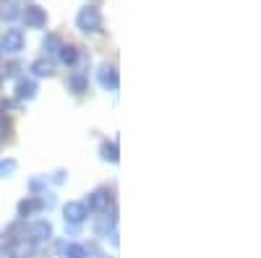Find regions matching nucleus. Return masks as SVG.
Here are the masks:
<instances>
[{"label": "nucleus", "instance_id": "ddd939ff", "mask_svg": "<svg viewBox=\"0 0 261 258\" xmlns=\"http://www.w3.org/2000/svg\"><path fill=\"white\" fill-rule=\"evenodd\" d=\"M58 58H60V63L63 66H76L79 63V58H81V52H79V47H73V45H63L60 47V52H58Z\"/></svg>", "mask_w": 261, "mask_h": 258}, {"label": "nucleus", "instance_id": "f8f14e48", "mask_svg": "<svg viewBox=\"0 0 261 258\" xmlns=\"http://www.w3.org/2000/svg\"><path fill=\"white\" fill-rule=\"evenodd\" d=\"M32 73H34L37 78H50V76L55 73V63L47 60V58H39V60L32 63Z\"/></svg>", "mask_w": 261, "mask_h": 258}, {"label": "nucleus", "instance_id": "f3484780", "mask_svg": "<svg viewBox=\"0 0 261 258\" xmlns=\"http://www.w3.org/2000/svg\"><path fill=\"white\" fill-rule=\"evenodd\" d=\"M60 255L63 258H86V248L79 243H63L60 245Z\"/></svg>", "mask_w": 261, "mask_h": 258}, {"label": "nucleus", "instance_id": "20e7f679", "mask_svg": "<svg viewBox=\"0 0 261 258\" xmlns=\"http://www.w3.org/2000/svg\"><path fill=\"white\" fill-rule=\"evenodd\" d=\"M97 81L105 92H118L120 86V76H118V68L113 66V63H102V66L97 68Z\"/></svg>", "mask_w": 261, "mask_h": 258}, {"label": "nucleus", "instance_id": "5701e85b", "mask_svg": "<svg viewBox=\"0 0 261 258\" xmlns=\"http://www.w3.org/2000/svg\"><path fill=\"white\" fill-rule=\"evenodd\" d=\"M53 183H55V185L65 183V172H63V169H60V172H55V175H53Z\"/></svg>", "mask_w": 261, "mask_h": 258}, {"label": "nucleus", "instance_id": "412c9836", "mask_svg": "<svg viewBox=\"0 0 261 258\" xmlns=\"http://www.w3.org/2000/svg\"><path fill=\"white\" fill-rule=\"evenodd\" d=\"M8 131H11V125H8V120L0 115V141H6L8 138Z\"/></svg>", "mask_w": 261, "mask_h": 258}, {"label": "nucleus", "instance_id": "423d86ee", "mask_svg": "<svg viewBox=\"0 0 261 258\" xmlns=\"http://www.w3.org/2000/svg\"><path fill=\"white\" fill-rule=\"evenodd\" d=\"M37 255V243L29 238H18L8 245V258H34Z\"/></svg>", "mask_w": 261, "mask_h": 258}, {"label": "nucleus", "instance_id": "a211bd4d", "mask_svg": "<svg viewBox=\"0 0 261 258\" xmlns=\"http://www.w3.org/2000/svg\"><path fill=\"white\" fill-rule=\"evenodd\" d=\"M94 232L97 235H110V232H115V217H102L94 222Z\"/></svg>", "mask_w": 261, "mask_h": 258}, {"label": "nucleus", "instance_id": "6ab92c4d", "mask_svg": "<svg viewBox=\"0 0 261 258\" xmlns=\"http://www.w3.org/2000/svg\"><path fill=\"white\" fill-rule=\"evenodd\" d=\"M29 188L34 196H42V193H47V175L45 178H32L29 180Z\"/></svg>", "mask_w": 261, "mask_h": 258}, {"label": "nucleus", "instance_id": "4468645a", "mask_svg": "<svg viewBox=\"0 0 261 258\" xmlns=\"http://www.w3.org/2000/svg\"><path fill=\"white\" fill-rule=\"evenodd\" d=\"M21 16L18 6H16V0H0V18L3 21H16Z\"/></svg>", "mask_w": 261, "mask_h": 258}, {"label": "nucleus", "instance_id": "39448f33", "mask_svg": "<svg viewBox=\"0 0 261 258\" xmlns=\"http://www.w3.org/2000/svg\"><path fill=\"white\" fill-rule=\"evenodd\" d=\"M86 217H89V209L84 206V201H68L63 206V219L65 224H71V227H79L86 222Z\"/></svg>", "mask_w": 261, "mask_h": 258}, {"label": "nucleus", "instance_id": "1a4fd4ad", "mask_svg": "<svg viewBox=\"0 0 261 258\" xmlns=\"http://www.w3.org/2000/svg\"><path fill=\"white\" fill-rule=\"evenodd\" d=\"M37 81L34 78H18L16 83V102H29L37 97Z\"/></svg>", "mask_w": 261, "mask_h": 258}, {"label": "nucleus", "instance_id": "9b49d317", "mask_svg": "<svg viewBox=\"0 0 261 258\" xmlns=\"http://www.w3.org/2000/svg\"><path fill=\"white\" fill-rule=\"evenodd\" d=\"M86 89H89V76H86V73L76 71V73L68 76V92H73V94H84Z\"/></svg>", "mask_w": 261, "mask_h": 258}, {"label": "nucleus", "instance_id": "4be33fe9", "mask_svg": "<svg viewBox=\"0 0 261 258\" xmlns=\"http://www.w3.org/2000/svg\"><path fill=\"white\" fill-rule=\"evenodd\" d=\"M16 107V102H11V99H3L0 102V112H6V110H13Z\"/></svg>", "mask_w": 261, "mask_h": 258}, {"label": "nucleus", "instance_id": "aec40b11", "mask_svg": "<svg viewBox=\"0 0 261 258\" xmlns=\"http://www.w3.org/2000/svg\"><path fill=\"white\" fill-rule=\"evenodd\" d=\"M16 159H0V178H11L16 172Z\"/></svg>", "mask_w": 261, "mask_h": 258}, {"label": "nucleus", "instance_id": "dca6fc26", "mask_svg": "<svg viewBox=\"0 0 261 258\" xmlns=\"http://www.w3.org/2000/svg\"><path fill=\"white\" fill-rule=\"evenodd\" d=\"M60 47H63L60 34H47L45 39H42V50H45V55H58Z\"/></svg>", "mask_w": 261, "mask_h": 258}, {"label": "nucleus", "instance_id": "f257e3e1", "mask_svg": "<svg viewBox=\"0 0 261 258\" xmlns=\"http://www.w3.org/2000/svg\"><path fill=\"white\" fill-rule=\"evenodd\" d=\"M76 26H79V32H84V34H99V32H102V13H99V8L84 6V8L76 13Z\"/></svg>", "mask_w": 261, "mask_h": 258}, {"label": "nucleus", "instance_id": "9d476101", "mask_svg": "<svg viewBox=\"0 0 261 258\" xmlns=\"http://www.w3.org/2000/svg\"><path fill=\"white\" fill-rule=\"evenodd\" d=\"M45 206H42V198L39 196H27L24 201H18V219H27V217H32V214H37V211H42Z\"/></svg>", "mask_w": 261, "mask_h": 258}, {"label": "nucleus", "instance_id": "f03ea898", "mask_svg": "<svg viewBox=\"0 0 261 258\" xmlns=\"http://www.w3.org/2000/svg\"><path fill=\"white\" fill-rule=\"evenodd\" d=\"M110 204H113V193L107 190V188L92 190L89 196H86V201H84L86 209H89V211H97V214H105L107 209H110Z\"/></svg>", "mask_w": 261, "mask_h": 258}, {"label": "nucleus", "instance_id": "6e6552de", "mask_svg": "<svg viewBox=\"0 0 261 258\" xmlns=\"http://www.w3.org/2000/svg\"><path fill=\"white\" fill-rule=\"evenodd\" d=\"M53 238V224L47 222V219H39V222H34L32 227H29V240L32 243H47Z\"/></svg>", "mask_w": 261, "mask_h": 258}, {"label": "nucleus", "instance_id": "2eb2a0df", "mask_svg": "<svg viewBox=\"0 0 261 258\" xmlns=\"http://www.w3.org/2000/svg\"><path fill=\"white\" fill-rule=\"evenodd\" d=\"M99 157L105 159V162H110V164H118V144L115 141H105L102 146H99Z\"/></svg>", "mask_w": 261, "mask_h": 258}, {"label": "nucleus", "instance_id": "0eeeda50", "mask_svg": "<svg viewBox=\"0 0 261 258\" xmlns=\"http://www.w3.org/2000/svg\"><path fill=\"white\" fill-rule=\"evenodd\" d=\"M21 16H24V24L29 29H42L47 24V13L39 6H27V11H21Z\"/></svg>", "mask_w": 261, "mask_h": 258}, {"label": "nucleus", "instance_id": "7ed1b4c3", "mask_svg": "<svg viewBox=\"0 0 261 258\" xmlns=\"http://www.w3.org/2000/svg\"><path fill=\"white\" fill-rule=\"evenodd\" d=\"M21 50H24V34H21V29H6L3 37H0V52L18 55Z\"/></svg>", "mask_w": 261, "mask_h": 258}]
</instances>
